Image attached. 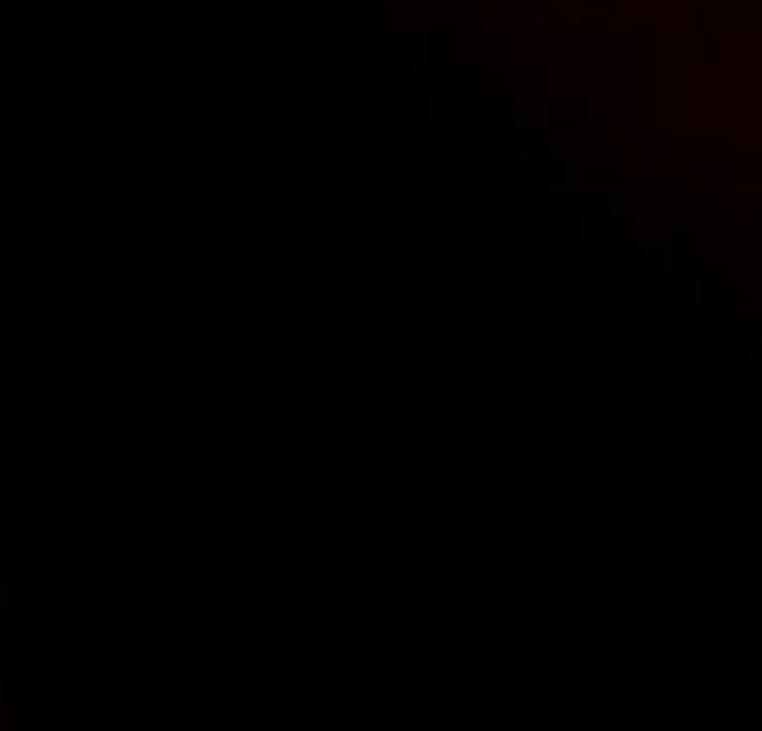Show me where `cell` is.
Returning a JSON list of instances; mask_svg holds the SVG:
<instances>
[{
	"label": "cell",
	"instance_id": "6da1fadb",
	"mask_svg": "<svg viewBox=\"0 0 762 731\" xmlns=\"http://www.w3.org/2000/svg\"><path fill=\"white\" fill-rule=\"evenodd\" d=\"M671 244V217L644 214L637 217V248H667Z\"/></svg>",
	"mask_w": 762,
	"mask_h": 731
},
{
	"label": "cell",
	"instance_id": "7a4b0ae2",
	"mask_svg": "<svg viewBox=\"0 0 762 731\" xmlns=\"http://www.w3.org/2000/svg\"><path fill=\"white\" fill-rule=\"evenodd\" d=\"M549 126V104L538 96H526L518 104V130H530V134H541Z\"/></svg>",
	"mask_w": 762,
	"mask_h": 731
},
{
	"label": "cell",
	"instance_id": "3957f363",
	"mask_svg": "<svg viewBox=\"0 0 762 731\" xmlns=\"http://www.w3.org/2000/svg\"><path fill=\"white\" fill-rule=\"evenodd\" d=\"M758 339H762V328H758Z\"/></svg>",
	"mask_w": 762,
	"mask_h": 731
}]
</instances>
